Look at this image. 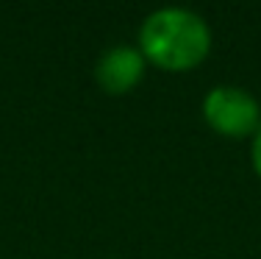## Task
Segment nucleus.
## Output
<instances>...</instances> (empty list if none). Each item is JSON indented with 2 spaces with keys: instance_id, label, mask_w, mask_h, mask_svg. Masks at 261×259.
Wrapping results in <instances>:
<instances>
[{
  "instance_id": "f03ea898",
  "label": "nucleus",
  "mask_w": 261,
  "mask_h": 259,
  "mask_svg": "<svg viewBox=\"0 0 261 259\" xmlns=\"http://www.w3.org/2000/svg\"><path fill=\"white\" fill-rule=\"evenodd\" d=\"M203 114L222 134H247L258 128L261 109L258 101L236 84H217L203 98Z\"/></svg>"
},
{
  "instance_id": "f257e3e1",
  "label": "nucleus",
  "mask_w": 261,
  "mask_h": 259,
  "mask_svg": "<svg viewBox=\"0 0 261 259\" xmlns=\"http://www.w3.org/2000/svg\"><path fill=\"white\" fill-rule=\"evenodd\" d=\"M142 51L161 67H189L206 56L211 45L208 22L184 6H161L150 11L139 31Z\"/></svg>"
},
{
  "instance_id": "7ed1b4c3",
  "label": "nucleus",
  "mask_w": 261,
  "mask_h": 259,
  "mask_svg": "<svg viewBox=\"0 0 261 259\" xmlns=\"http://www.w3.org/2000/svg\"><path fill=\"white\" fill-rule=\"evenodd\" d=\"M142 70H145V56H142L139 48L128 45V42H117V45L103 51L95 73L97 81L109 92H122L139 81Z\"/></svg>"
},
{
  "instance_id": "20e7f679",
  "label": "nucleus",
  "mask_w": 261,
  "mask_h": 259,
  "mask_svg": "<svg viewBox=\"0 0 261 259\" xmlns=\"http://www.w3.org/2000/svg\"><path fill=\"white\" fill-rule=\"evenodd\" d=\"M253 164H256V170L261 176V123L256 128V139H253Z\"/></svg>"
}]
</instances>
